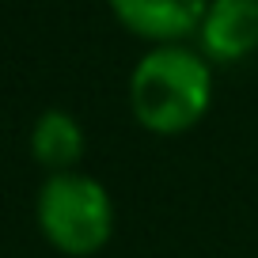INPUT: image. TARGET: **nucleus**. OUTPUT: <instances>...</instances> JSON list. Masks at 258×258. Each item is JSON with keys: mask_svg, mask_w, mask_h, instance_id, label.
Masks as SVG:
<instances>
[{"mask_svg": "<svg viewBox=\"0 0 258 258\" xmlns=\"http://www.w3.org/2000/svg\"><path fill=\"white\" fill-rule=\"evenodd\" d=\"M31 156L46 171H76V160L84 156V129L73 114L46 110L38 114L31 129Z\"/></svg>", "mask_w": 258, "mask_h": 258, "instance_id": "39448f33", "label": "nucleus"}, {"mask_svg": "<svg viewBox=\"0 0 258 258\" xmlns=\"http://www.w3.org/2000/svg\"><path fill=\"white\" fill-rule=\"evenodd\" d=\"M38 228L61 254L88 258L114 232V205L103 182L80 171H57L38 194Z\"/></svg>", "mask_w": 258, "mask_h": 258, "instance_id": "f03ea898", "label": "nucleus"}, {"mask_svg": "<svg viewBox=\"0 0 258 258\" xmlns=\"http://www.w3.org/2000/svg\"><path fill=\"white\" fill-rule=\"evenodd\" d=\"M202 57L220 64L243 61L258 49V0H209L198 23Z\"/></svg>", "mask_w": 258, "mask_h": 258, "instance_id": "7ed1b4c3", "label": "nucleus"}, {"mask_svg": "<svg viewBox=\"0 0 258 258\" xmlns=\"http://www.w3.org/2000/svg\"><path fill=\"white\" fill-rule=\"evenodd\" d=\"M213 99V73L202 53L163 42L145 53L129 80V106L133 118L160 137L186 133L205 118Z\"/></svg>", "mask_w": 258, "mask_h": 258, "instance_id": "f257e3e1", "label": "nucleus"}, {"mask_svg": "<svg viewBox=\"0 0 258 258\" xmlns=\"http://www.w3.org/2000/svg\"><path fill=\"white\" fill-rule=\"evenodd\" d=\"M110 8L129 34L163 46L198 31L209 0H110Z\"/></svg>", "mask_w": 258, "mask_h": 258, "instance_id": "20e7f679", "label": "nucleus"}]
</instances>
